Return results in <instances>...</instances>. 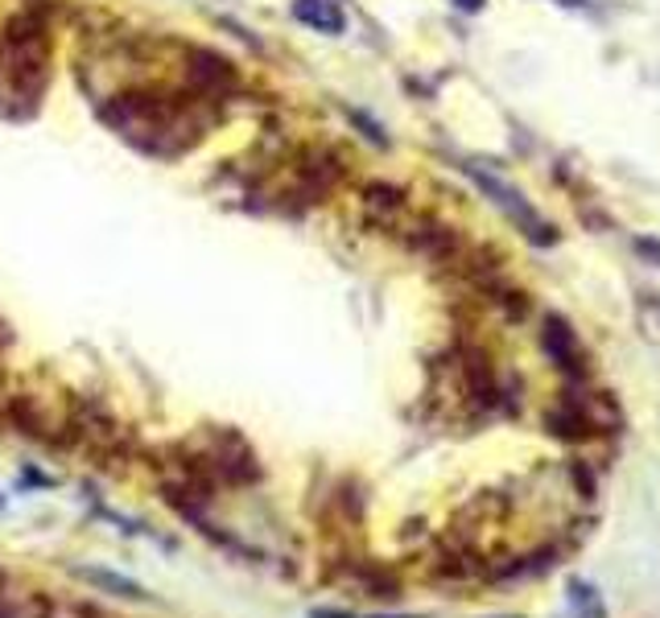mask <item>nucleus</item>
Segmentation results:
<instances>
[{
  "label": "nucleus",
  "mask_w": 660,
  "mask_h": 618,
  "mask_svg": "<svg viewBox=\"0 0 660 618\" xmlns=\"http://www.w3.org/2000/svg\"><path fill=\"white\" fill-rule=\"evenodd\" d=\"M471 173H475V182L488 190L491 198L504 206L516 223L525 227V235H532L537 244H553V227H549L545 219L528 206V198H520V190H512L508 182H500V178H491V173H483V169H475V166H471Z\"/></svg>",
  "instance_id": "nucleus-1"
},
{
  "label": "nucleus",
  "mask_w": 660,
  "mask_h": 618,
  "mask_svg": "<svg viewBox=\"0 0 660 618\" xmlns=\"http://www.w3.org/2000/svg\"><path fill=\"white\" fill-rule=\"evenodd\" d=\"M298 17H302L305 25L322 29V34H339L343 29L339 0H298Z\"/></svg>",
  "instance_id": "nucleus-2"
},
{
  "label": "nucleus",
  "mask_w": 660,
  "mask_h": 618,
  "mask_svg": "<svg viewBox=\"0 0 660 618\" xmlns=\"http://www.w3.org/2000/svg\"><path fill=\"white\" fill-rule=\"evenodd\" d=\"M545 347L553 359H574L578 355V342H574V335H569L566 322L549 318V330H545Z\"/></svg>",
  "instance_id": "nucleus-3"
},
{
  "label": "nucleus",
  "mask_w": 660,
  "mask_h": 618,
  "mask_svg": "<svg viewBox=\"0 0 660 618\" xmlns=\"http://www.w3.org/2000/svg\"><path fill=\"white\" fill-rule=\"evenodd\" d=\"M87 578L99 581V585H112V590H120V594H129V598H145V594H141V585H132V581L108 578V573H87Z\"/></svg>",
  "instance_id": "nucleus-4"
},
{
  "label": "nucleus",
  "mask_w": 660,
  "mask_h": 618,
  "mask_svg": "<svg viewBox=\"0 0 660 618\" xmlns=\"http://www.w3.org/2000/svg\"><path fill=\"white\" fill-rule=\"evenodd\" d=\"M640 252H652V256H657V260H660V247H657V244H648V240H644V244H640Z\"/></svg>",
  "instance_id": "nucleus-5"
},
{
  "label": "nucleus",
  "mask_w": 660,
  "mask_h": 618,
  "mask_svg": "<svg viewBox=\"0 0 660 618\" xmlns=\"http://www.w3.org/2000/svg\"><path fill=\"white\" fill-rule=\"evenodd\" d=\"M0 618H4V594H0Z\"/></svg>",
  "instance_id": "nucleus-6"
}]
</instances>
